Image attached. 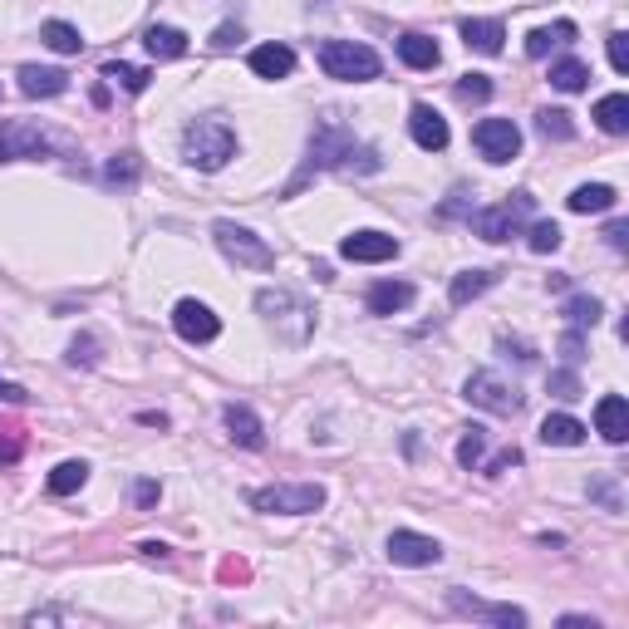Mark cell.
<instances>
[{"mask_svg": "<svg viewBox=\"0 0 629 629\" xmlns=\"http://www.w3.org/2000/svg\"><path fill=\"white\" fill-rule=\"evenodd\" d=\"M595 433L605 443H625L629 438V403L620 394H605V399L595 403Z\"/></svg>", "mask_w": 629, "mask_h": 629, "instance_id": "2e32d148", "label": "cell"}, {"mask_svg": "<svg viewBox=\"0 0 629 629\" xmlns=\"http://www.w3.org/2000/svg\"><path fill=\"white\" fill-rule=\"evenodd\" d=\"M20 89L30 94V99H55L69 89V74L64 69H40V64H25L20 69Z\"/></svg>", "mask_w": 629, "mask_h": 629, "instance_id": "e0dca14e", "label": "cell"}, {"mask_svg": "<svg viewBox=\"0 0 629 629\" xmlns=\"http://www.w3.org/2000/svg\"><path fill=\"white\" fill-rule=\"evenodd\" d=\"M610 207H615V187H605V182H585V187L571 192V212H580V217L610 212Z\"/></svg>", "mask_w": 629, "mask_h": 629, "instance_id": "d4e9b609", "label": "cell"}, {"mask_svg": "<svg viewBox=\"0 0 629 629\" xmlns=\"http://www.w3.org/2000/svg\"><path fill=\"white\" fill-rule=\"evenodd\" d=\"M0 399H5V403H25V399H30V394H25L20 384H10V379H0Z\"/></svg>", "mask_w": 629, "mask_h": 629, "instance_id": "7dc6e473", "label": "cell"}, {"mask_svg": "<svg viewBox=\"0 0 629 629\" xmlns=\"http://www.w3.org/2000/svg\"><path fill=\"white\" fill-rule=\"evenodd\" d=\"M69 359H74V364H94V340H89V335H79V340L69 344Z\"/></svg>", "mask_w": 629, "mask_h": 629, "instance_id": "f6af8a7d", "label": "cell"}, {"mask_svg": "<svg viewBox=\"0 0 629 629\" xmlns=\"http://www.w3.org/2000/svg\"><path fill=\"white\" fill-rule=\"evenodd\" d=\"M320 69L340 84H364V79H379V55L369 45H354V40H325Z\"/></svg>", "mask_w": 629, "mask_h": 629, "instance_id": "7a4b0ae2", "label": "cell"}, {"mask_svg": "<svg viewBox=\"0 0 629 629\" xmlns=\"http://www.w3.org/2000/svg\"><path fill=\"white\" fill-rule=\"evenodd\" d=\"M571 40H575L571 20H561V25H541V30H531V35H526V55L541 59V55H551L556 45H571Z\"/></svg>", "mask_w": 629, "mask_h": 629, "instance_id": "cb8c5ba5", "label": "cell"}, {"mask_svg": "<svg viewBox=\"0 0 629 629\" xmlns=\"http://www.w3.org/2000/svg\"><path fill=\"white\" fill-rule=\"evenodd\" d=\"M143 45H148V55H153V59H182V55H187V35H182V30H172V25H148Z\"/></svg>", "mask_w": 629, "mask_h": 629, "instance_id": "603a6c76", "label": "cell"}, {"mask_svg": "<svg viewBox=\"0 0 629 629\" xmlns=\"http://www.w3.org/2000/svg\"><path fill=\"white\" fill-rule=\"evenodd\" d=\"M551 84H556L561 94H580V89L590 84V69H585L580 59H561V64H551Z\"/></svg>", "mask_w": 629, "mask_h": 629, "instance_id": "f1b7e54d", "label": "cell"}, {"mask_svg": "<svg viewBox=\"0 0 629 629\" xmlns=\"http://www.w3.org/2000/svg\"><path fill=\"white\" fill-rule=\"evenodd\" d=\"M227 433H231V443H241V448H261L266 443V433H261V418L246 408V403H227Z\"/></svg>", "mask_w": 629, "mask_h": 629, "instance_id": "ac0fdd59", "label": "cell"}, {"mask_svg": "<svg viewBox=\"0 0 629 629\" xmlns=\"http://www.w3.org/2000/svg\"><path fill=\"white\" fill-rule=\"evenodd\" d=\"M526 212H531V192H516L512 202L477 212V217H472V231H477L482 241H507V236H516V222H521Z\"/></svg>", "mask_w": 629, "mask_h": 629, "instance_id": "ba28073f", "label": "cell"}, {"mask_svg": "<svg viewBox=\"0 0 629 629\" xmlns=\"http://www.w3.org/2000/svg\"><path fill=\"white\" fill-rule=\"evenodd\" d=\"M492 281H497L492 271H462V276H453V286H448V300H453V305H467V300H477Z\"/></svg>", "mask_w": 629, "mask_h": 629, "instance_id": "83f0119b", "label": "cell"}, {"mask_svg": "<svg viewBox=\"0 0 629 629\" xmlns=\"http://www.w3.org/2000/svg\"><path fill=\"white\" fill-rule=\"evenodd\" d=\"M236 40H241V25H217V35H212L217 50H227V45H236Z\"/></svg>", "mask_w": 629, "mask_h": 629, "instance_id": "bcb514c9", "label": "cell"}, {"mask_svg": "<svg viewBox=\"0 0 629 629\" xmlns=\"http://www.w3.org/2000/svg\"><path fill=\"white\" fill-rule=\"evenodd\" d=\"M462 394H467V399L477 403V408H487V413H502V418L521 408V394H516V389L507 384V379L487 374V369H477V374H472V379L462 384Z\"/></svg>", "mask_w": 629, "mask_h": 629, "instance_id": "52a82bcc", "label": "cell"}, {"mask_svg": "<svg viewBox=\"0 0 629 629\" xmlns=\"http://www.w3.org/2000/svg\"><path fill=\"white\" fill-rule=\"evenodd\" d=\"M20 448H25L20 428H15V423H0V462H15L20 458Z\"/></svg>", "mask_w": 629, "mask_h": 629, "instance_id": "8d00e7d4", "label": "cell"}, {"mask_svg": "<svg viewBox=\"0 0 629 629\" xmlns=\"http://www.w3.org/2000/svg\"><path fill=\"white\" fill-rule=\"evenodd\" d=\"M561 315H566V320H571L575 330H585V325H590V330H595V325H600V300H595V295H571V300H566V310H561Z\"/></svg>", "mask_w": 629, "mask_h": 629, "instance_id": "1f68e13d", "label": "cell"}, {"mask_svg": "<svg viewBox=\"0 0 629 629\" xmlns=\"http://www.w3.org/2000/svg\"><path fill=\"white\" fill-rule=\"evenodd\" d=\"M462 40H467V50H477V55H502L507 30H502V20H462Z\"/></svg>", "mask_w": 629, "mask_h": 629, "instance_id": "d6986e66", "label": "cell"}, {"mask_svg": "<svg viewBox=\"0 0 629 629\" xmlns=\"http://www.w3.org/2000/svg\"><path fill=\"white\" fill-rule=\"evenodd\" d=\"M256 512H281V516H305L325 507V487L320 482H276V487H256L251 492Z\"/></svg>", "mask_w": 629, "mask_h": 629, "instance_id": "3957f363", "label": "cell"}, {"mask_svg": "<svg viewBox=\"0 0 629 629\" xmlns=\"http://www.w3.org/2000/svg\"><path fill=\"white\" fill-rule=\"evenodd\" d=\"M590 497H600L610 512H620V492H615V482H610V477H605V482H595V487H590Z\"/></svg>", "mask_w": 629, "mask_h": 629, "instance_id": "ee69618b", "label": "cell"}, {"mask_svg": "<svg viewBox=\"0 0 629 629\" xmlns=\"http://www.w3.org/2000/svg\"><path fill=\"white\" fill-rule=\"evenodd\" d=\"M104 177H109V182H133V177H138V163H133V153H118L114 163L104 168Z\"/></svg>", "mask_w": 629, "mask_h": 629, "instance_id": "f35d334b", "label": "cell"}, {"mask_svg": "<svg viewBox=\"0 0 629 629\" xmlns=\"http://www.w3.org/2000/svg\"><path fill=\"white\" fill-rule=\"evenodd\" d=\"M541 443L546 448H575V443H585V423L571 418V413H551L541 423Z\"/></svg>", "mask_w": 629, "mask_h": 629, "instance_id": "7402d4cb", "label": "cell"}, {"mask_svg": "<svg viewBox=\"0 0 629 629\" xmlns=\"http://www.w3.org/2000/svg\"><path fill=\"white\" fill-rule=\"evenodd\" d=\"M610 64L615 74H629V35H610Z\"/></svg>", "mask_w": 629, "mask_h": 629, "instance_id": "60d3db41", "label": "cell"}, {"mask_svg": "<svg viewBox=\"0 0 629 629\" xmlns=\"http://www.w3.org/2000/svg\"><path fill=\"white\" fill-rule=\"evenodd\" d=\"M408 133H413V143H418L423 153H443V148H448V118L438 114V109H428V104H413Z\"/></svg>", "mask_w": 629, "mask_h": 629, "instance_id": "4fadbf2b", "label": "cell"}, {"mask_svg": "<svg viewBox=\"0 0 629 629\" xmlns=\"http://www.w3.org/2000/svg\"><path fill=\"white\" fill-rule=\"evenodd\" d=\"M340 256L344 261H364V266H374V261H394V256H399V241L384 236V231H354V236H344L340 241Z\"/></svg>", "mask_w": 629, "mask_h": 629, "instance_id": "8fae6325", "label": "cell"}, {"mask_svg": "<svg viewBox=\"0 0 629 629\" xmlns=\"http://www.w3.org/2000/svg\"><path fill=\"white\" fill-rule=\"evenodd\" d=\"M551 394H556V399H580V379H575L571 369H556V374H551Z\"/></svg>", "mask_w": 629, "mask_h": 629, "instance_id": "74e56055", "label": "cell"}, {"mask_svg": "<svg viewBox=\"0 0 629 629\" xmlns=\"http://www.w3.org/2000/svg\"><path fill=\"white\" fill-rule=\"evenodd\" d=\"M104 79L123 84L128 94H143V89H148V69H133V64H104Z\"/></svg>", "mask_w": 629, "mask_h": 629, "instance_id": "836d02e7", "label": "cell"}, {"mask_svg": "<svg viewBox=\"0 0 629 629\" xmlns=\"http://www.w3.org/2000/svg\"><path fill=\"white\" fill-rule=\"evenodd\" d=\"M595 123H600L605 133H629V99L625 94H605V99L595 104Z\"/></svg>", "mask_w": 629, "mask_h": 629, "instance_id": "4316f807", "label": "cell"}, {"mask_svg": "<svg viewBox=\"0 0 629 629\" xmlns=\"http://www.w3.org/2000/svg\"><path fill=\"white\" fill-rule=\"evenodd\" d=\"M448 605H453V610H462V615H477V620H492V625H507V629L526 625V615H521L516 605H487V600H472V595H462V590H453V595H448Z\"/></svg>", "mask_w": 629, "mask_h": 629, "instance_id": "9a60e30c", "label": "cell"}, {"mask_svg": "<svg viewBox=\"0 0 629 629\" xmlns=\"http://www.w3.org/2000/svg\"><path fill=\"white\" fill-rule=\"evenodd\" d=\"M413 305V286L408 281H379V286H369V310L374 315H399Z\"/></svg>", "mask_w": 629, "mask_h": 629, "instance_id": "44dd1931", "label": "cell"}, {"mask_svg": "<svg viewBox=\"0 0 629 629\" xmlns=\"http://www.w3.org/2000/svg\"><path fill=\"white\" fill-rule=\"evenodd\" d=\"M256 310L281 330V340L300 344L305 335H310V325H315V315H310V305L300 300V295H290V290H261L256 295Z\"/></svg>", "mask_w": 629, "mask_h": 629, "instance_id": "277c9868", "label": "cell"}, {"mask_svg": "<svg viewBox=\"0 0 629 629\" xmlns=\"http://www.w3.org/2000/svg\"><path fill=\"white\" fill-rule=\"evenodd\" d=\"M40 35H45V45L59 50V55H79V50H84L79 30H74V25H64V20H45V30H40Z\"/></svg>", "mask_w": 629, "mask_h": 629, "instance_id": "4dcf8cb0", "label": "cell"}, {"mask_svg": "<svg viewBox=\"0 0 629 629\" xmlns=\"http://www.w3.org/2000/svg\"><path fill=\"white\" fill-rule=\"evenodd\" d=\"M217 246H222L227 261L246 266V271H271V266H276V251H271L256 231L236 227V222H217Z\"/></svg>", "mask_w": 629, "mask_h": 629, "instance_id": "5b68a950", "label": "cell"}, {"mask_svg": "<svg viewBox=\"0 0 629 629\" xmlns=\"http://www.w3.org/2000/svg\"><path fill=\"white\" fill-rule=\"evenodd\" d=\"M399 55L408 69H433V64L443 59V50H438V40H428V35H403Z\"/></svg>", "mask_w": 629, "mask_h": 629, "instance_id": "484cf974", "label": "cell"}, {"mask_svg": "<svg viewBox=\"0 0 629 629\" xmlns=\"http://www.w3.org/2000/svg\"><path fill=\"white\" fill-rule=\"evenodd\" d=\"M133 497H138V507H143V512H148V507H153V502H158V497H163V487H158V482H148V477H143V482H138V487H133Z\"/></svg>", "mask_w": 629, "mask_h": 629, "instance_id": "7bdbcfd3", "label": "cell"}, {"mask_svg": "<svg viewBox=\"0 0 629 629\" xmlns=\"http://www.w3.org/2000/svg\"><path fill=\"white\" fill-rule=\"evenodd\" d=\"M556 246H561V227H556V222H536V227H531V251L546 256V251H556Z\"/></svg>", "mask_w": 629, "mask_h": 629, "instance_id": "d590c367", "label": "cell"}, {"mask_svg": "<svg viewBox=\"0 0 629 629\" xmlns=\"http://www.w3.org/2000/svg\"><path fill=\"white\" fill-rule=\"evenodd\" d=\"M472 143H477V153L487 163H512L516 153H521V128H516L512 118H482L472 128Z\"/></svg>", "mask_w": 629, "mask_h": 629, "instance_id": "8992f818", "label": "cell"}, {"mask_svg": "<svg viewBox=\"0 0 629 629\" xmlns=\"http://www.w3.org/2000/svg\"><path fill=\"white\" fill-rule=\"evenodd\" d=\"M349 148H354V138H349V133H340L335 123H320V128H315V138H310V168H305V172L340 168ZM305 172H300V177H305Z\"/></svg>", "mask_w": 629, "mask_h": 629, "instance_id": "7c38bea8", "label": "cell"}, {"mask_svg": "<svg viewBox=\"0 0 629 629\" xmlns=\"http://www.w3.org/2000/svg\"><path fill=\"white\" fill-rule=\"evenodd\" d=\"M84 482H89V467H84V462H59L55 472H50V492H55V497H69V492H79V487H84Z\"/></svg>", "mask_w": 629, "mask_h": 629, "instance_id": "f546056e", "label": "cell"}, {"mask_svg": "<svg viewBox=\"0 0 629 629\" xmlns=\"http://www.w3.org/2000/svg\"><path fill=\"white\" fill-rule=\"evenodd\" d=\"M482 453H487V433H482V428H467V433H462V443H458V462H462V467H477Z\"/></svg>", "mask_w": 629, "mask_h": 629, "instance_id": "e575fe53", "label": "cell"}, {"mask_svg": "<svg viewBox=\"0 0 629 629\" xmlns=\"http://www.w3.org/2000/svg\"><path fill=\"white\" fill-rule=\"evenodd\" d=\"M605 236H610V246H615V251H625V246H629V227H625V222H615Z\"/></svg>", "mask_w": 629, "mask_h": 629, "instance_id": "c3c4849f", "label": "cell"}, {"mask_svg": "<svg viewBox=\"0 0 629 629\" xmlns=\"http://www.w3.org/2000/svg\"><path fill=\"white\" fill-rule=\"evenodd\" d=\"M389 561L394 566H438L443 546L433 536H418V531H394L389 536Z\"/></svg>", "mask_w": 629, "mask_h": 629, "instance_id": "30bf717a", "label": "cell"}, {"mask_svg": "<svg viewBox=\"0 0 629 629\" xmlns=\"http://www.w3.org/2000/svg\"><path fill=\"white\" fill-rule=\"evenodd\" d=\"M172 325H177V335H182L187 344H212L217 335H222V320H217L202 300H177Z\"/></svg>", "mask_w": 629, "mask_h": 629, "instance_id": "9c48e42d", "label": "cell"}, {"mask_svg": "<svg viewBox=\"0 0 629 629\" xmlns=\"http://www.w3.org/2000/svg\"><path fill=\"white\" fill-rule=\"evenodd\" d=\"M536 128H541V138H561V143L575 133L566 109H541V114H536Z\"/></svg>", "mask_w": 629, "mask_h": 629, "instance_id": "d6a6232c", "label": "cell"}, {"mask_svg": "<svg viewBox=\"0 0 629 629\" xmlns=\"http://www.w3.org/2000/svg\"><path fill=\"white\" fill-rule=\"evenodd\" d=\"M290 69H295V50L290 45H261V50H251V74H261V79H286Z\"/></svg>", "mask_w": 629, "mask_h": 629, "instance_id": "ffe728a7", "label": "cell"}, {"mask_svg": "<svg viewBox=\"0 0 629 629\" xmlns=\"http://www.w3.org/2000/svg\"><path fill=\"white\" fill-rule=\"evenodd\" d=\"M50 143L30 123H0V158H40Z\"/></svg>", "mask_w": 629, "mask_h": 629, "instance_id": "5bb4252c", "label": "cell"}, {"mask_svg": "<svg viewBox=\"0 0 629 629\" xmlns=\"http://www.w3.org/2000/svg\"><path fill=\"white\" fill-rule=\"evenodd\" d=\"M236 153V133H231L222 118H197L187 133H182V158L202 172H217L231 163Z\"/></svg>", "mask_w": 629, "mask_h": 629, "instance_id": "6da1fadb", "label": "cell"}, {"mask_svg": "<svg viewBox=\"0 0 629 629\" xmlns=\"http://www.w3.org/2000/svg\"><path fill=\"white\" fill-rule=\"evenodd\" d=\"M458 94L462 99H487V94H492V79H487V74H462Z\"/></svg>", "mask_w": 629, "mask_h": 629, "instance_id": "ab89813d", "label": "cell"}, {"mask_svg": "<svg viewBox=\"0 0 629 629\" xmlns=\"http://www.w3.org/2000/svg\"><path fill=\"white\" fill-rule=\"evenodd\" d=\"M561 359H566V364H580V359H585V340H580V330H571V335L561 340Z\"/></svg>", "mask_w": 629, "mask_h": 629, "instance_id": "b9f144b4", "label": "cell"}]
</instances>
